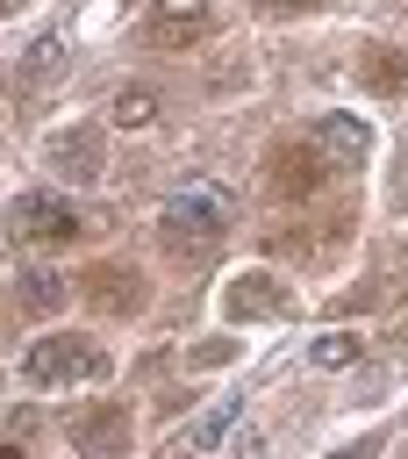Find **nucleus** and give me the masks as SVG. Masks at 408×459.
Wrapping results in <instances>:
<instances>
[{"mask_svg":"<svg viewBox=\"0 0 408 459\" xmlns=\"http://www.w3.org/2000/svg\"><path fill=\"white\" fill-rule=\"evenodd\" d=\"M21 287H29V308H57V301H64V280H57V273H29Z\"/></svg>","mask_w":408,"mask_h":459,"instance_id":"obj_10","label":"nucleus"},{"mask_svg":"<svg viewBox=\"0 0 408 459\" xmlns=\"http://www.w3.org/2000/svg\"><path fill=\"white\" fill-rule=\"evenodd\" d=\"M315 143H322L336 165H365L372 129H365V115H322V122H315Z\"/></svg>","mask_w":408,"mask_h":459,"instance_id":"obj_5","label":"nucleus"},{"mask_svg":"<svg viewBox=\"0 0 408 459\" xmlns=\"http://www.w3.org/2000/svg\"><path fill=\"white\" fill-rule=\"evenodd\" d=\"M222 222H229V201H222V186H172L165 194V230L172 237H222Z\"/></svg>","mask_w":408,"mask_h":459,"instance_id":"obj_2","label":"nucleus"},{"mask_svg":"<svg viewBox=\"0 0 408 459\" xmlns=\"http://www.w3.org/2000/svg\"><path fill=\"white\" fill-rule=\"evenodd\" d=\"M329 459H379V437H358V445H344V452H329Z\"/></svg>","mask_w":408,"mask_h":459,"instance_id":"obj_11","label":"nucleus"},{"mask_svg":"<svg viewBox=\"0 0 408 459\" xmlns=\"http://www.w3.org/2000/svg\"><path fill=\"white\" fill-rule=\"evenodd\" d=\"M365 359V337L358 330H322V337H308V366L315 373H344V366H358Z\"/></svg>","mask_w":408,"mask_h":459,"instance_id":"obj_7","label":"nucleus"},{"mask_svg":"<svg viewBox=\"0 0 408 459\" xmlns=\"http://www.w3.org/2000/svg\"><path fill=\"white\" fill-rule=\"evenodd\" d=\"M107 115H115L122 129H143V122H157V93H150V86H122Z\"/></svg>","mask_w":408,"mask_h":459,"instance_id":"obj_8","label":"nucleus"},{"mask_svg":"<svg viewBox=\"0 0 408 459\" xmlns=\"http://www.w3.org/2000/svg\"><path fill=\"white\" fill-rule=\"evenodd\" d=\"M14 237H21V244H64V237H79V208H72L64 194L36 186V194L14 201Z\"/></svg>","mask_w":408,"mask_h":459,"instance_id":"obj_3","label":"nucleus"},{"mask_svg":"<svg viewBox=\"0 0 408 459\" xmlns=\"http://www.w3.org/2000/svg\"><path fill=\"white\" fill-rule=\"evenodd\" d=\"M79 373H107V359L86 351L79 337H36V344L21 351V380H29V387H64V380H79Z\"/></svg>","mask_w":408,"mask_h":459,"instance_id":"obj_1","label":"nucleus"},{"mask_svg":"<svg viewBox=\"0 0 408 459\" xmlns=\"http://www.w3.org/2000/svg\"><path fill=\"white\" fill-rule=\"evenodd\" d=\"M236 416H243V402H236V394H222V402H208V409L193 416V430H186V452H193V459H208V452H222V437L236 430Z\"/></svg>","mask_w":408,"mask_h":459,"instance_id":"obj_6","label":"nucleus"},{"mask_svg":"<svg viewBox=\"0 0 408 459\" xmlns=\"http://www.w3.org/2000/svg\"><path fill=\"white\" fill-rule=\"evenodd\" d=\"M200 22H208V0H157L150 22H143V36H150L157 50H179V43L200 36Z\"/></svg>","mask_w":408,"mask_h":459,"instance_id":"obj_4","label":"nucleus"},{"mask_svg":"<svg viewBox=\"0 0 408 459\" xmlns=\"http://www.w3.org/2000/svg\"><path fill=\"white\" fill-rule=\"evenodd\" d=\"M64 65V36H36L29 43V65H21V79H50Z\"/></svg>","mask_w":408,"mask_h":459,"instance_id":"obj_9","label":"nucleus"}]
</instances>
